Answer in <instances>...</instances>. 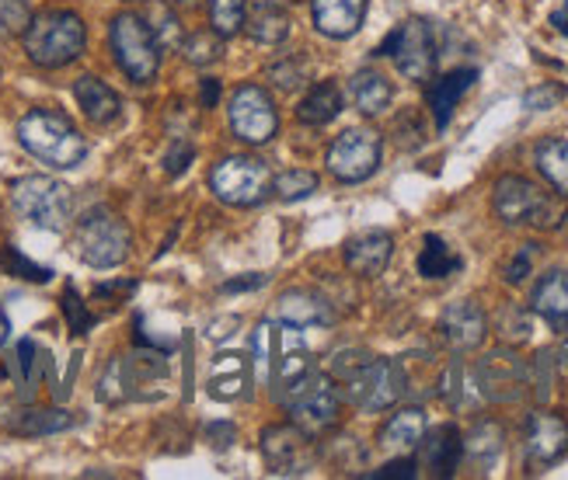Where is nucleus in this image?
<instances>
[{
	"mask_svg": "<svg viewBox=\"0 0 568 480\" xmlns=\"http://www.w3.org/2000/svg\"><path fill=\"white\" fill-rule=\"evenodd\" d=\"M60 303H63V314H67V324H70V331H73V335H88L91 327H94V320H98V317H94V314H91V310L84 307V299L78 296V289H73V286H67V289H63V299H60Z\"/></svg>",
	"mask_w": 568,
	"mask_h": 480,
	"instance_id": "obj_42",
	"label": "nucleus"
},
{
	"mask_svg": "<svg viewBox=\"0 0 568 480\" xmlns=\"http://www.w3.org/2000/svg\"><path fill=\"white\" fill-rule=\"evenodd\" d=\"M73 425V415L70 411H60V408H39V411H18V418H11V432L14 436H57V432H67Z\"/></svg>",
	"mask_w": 568,
	"mask_h": 480,
	"instance_id": "obj_30",
	"label": "nucleus"
},
{
	"mask_svg": "<svg viewBox=\"0 0 568 480\" xmlns=\"http://www.w3.org/2000/svg\"><path fill=\"white\" fill-rule=\"evenodd\" d=\"M227 115H231V130L241 143H268L280 130V115H276V105L273 98H268L265 88L258 84H244L231 94V105H227Z\"/></svg>",
	"mask_w": 568,
	"mask_h": 480,
	"instance_id": "obj_12",
	"label": "nucleus"
},
{
	"mask_svg": "<svg viewBox=\"0 0 568 480\" xmlns=\"http://www.w3.org/2000/svg\"><path fill=\"white\" fill-rule=\"evenodd\" d=\"M273 192L283 202H301V198H307V195L317 192V174L314 171H304V167L283 171L280 178H273Z\"/></svg>",
	"mask_w": 568,
	"mask_h": 480,
	"instance_id": "obj_37",
	"label": "nucleus"
},
{
	"mask_svg": "<svg viewBox=\"0 0 568 480\" xmlns=\"http://www.w3.org/2000/svg\"><path fill=\"white\" fill-rule=\"evenodd\" d=\"M565 359H568V345H565Z\"/></svg>",
	"mask_w": 568,
	"mask_h": 480,
	"instance_id": "obj_55",
	"label": "nucleus"
},
{
	"mask_svg": "<svg viewBox=\"0 0 568 480\" xmlns=\"http://www.w3.org/2000/svg\"><path fill=\"white\" fill-rule=\"evenodd\" d=\"M265 78H268V84H273V88L293 94L296 88H304V81H307V60H280V63L268 67Z\"/></svg>",
	"mask_w": 568,
	"mask_h": 480,
	"instance_id": "obj_40",
	"label": "nucleus"
},
{
	"mask_svg": "<svg viewBox=\"0 0 568 480\" xmlns=\"http://www.w3.org/2000/svg\"><path fill=\"white\" fill-rule=\"evenodd\" d=\"M415 473H418V463L415 460H390L381 470L366 473V480H412Z\"/></svg>",
	"mask_w": 568,
	"mask_h": 480,
	"instance_id": "obj_46",
	"label": "nucleus"
},
{
	"mask_svg": "<svg viewBox=\"0 0 568 480\" xmlns=\"http://www.w3.org/2000/svg\"><path fill=\"white\" fill-rule=\"evenodd\" d=\"M18 143L36 161L57 171H70L88 157V140L81 136L78 125L49 109H36L18 122Z\"/></svg>",
	"mask_w": 568,
	"mask_h": 480,
	"instance_id": "obj_1",
	"label": "nucleus"
},
{
	"mask_svg": "<svg viewBox=\"0 0 568 480\" xmlns=\"http://www.w3.org/2000/svg\"><path fill=\"white\" fill-rule=\"evenodd\" d=\"M381 157H384V140L377 130H345L332 146H328V171L332 178H338L342 185H356V182H366L374 178L377 167H381Z\"/></svg>",
	"mask_w": 568,
	"mask_h": 480,
	"instance_id": "obj_10",
	"label": "nucleus"
},
{
	"mask_svg": "<svg viewBox=\"0 0 568 480\" xmlns=\"http://www.w3.org/2000/svg\"><path fill=\"white\" fill-rule=\"evenodd\" d=\"M503 452V428L496 421H481L475 425V432L464 439V457H471L475 463L488 467L496 463Z\"/></svg>",
	"mask_w": 568,
	"mask_h": 480,
	"instance_id": "obj_32",
	"label": "nucleus"
},
{
	"mask_svg": "<svg viewBox=\"0 0 568 480\" xmlns=\"http://www.w3.org/2000/svg\"><path fill=\"white\" fill-rule=\"evenodd\" d=\"M439 335L447 338L454 351H475L488 335V317L475 299H457L443 310Z\"/></svg>",
	"mask_w": 568,
	"mask_h": 480,
	"instance_id": "obj_14",
	"label": "nucleus"
},
{
	"mask_svg": "<svg viewBox=\"0 0 568 480\" xmlns=\"http://www.w3.org/2000/svg\"><path fill=\"white\" fill-rule=\"evenodd\" d=\"M32 21L29 0H0V35H24Z\"/></svg>",
	"mask_w": 568,
	"mask_h": 480,
	"instance_id": "obj_41",
	"label": "nucleus"
},
{
	"mask_svg": "<svg viewBox=\"0 0 568 480\" xmlns=\"http://www.w3.org/2000/svg\"><path fill=\"white\" fill-rule=\"evenodd\" d=\"M195 157V150L185 143V140H175L171 143V150H168V157H164V164H168V174H182L185 167H189V161Z\"/></svg>",
	"mask_w": 568,
	"mask_h": 480,
	"instance_id": "obj_47",
	"label": "nucleus"
},
{
	"mask_svg": "<svg viewBox=\"0 0 568 480\" xmlns=\"http://www.w3.org/2000/svg\"><path fill=\"white\" fill-rule=\"evenodd\" d=\"M210 446H216V449H227L231 442H234V425H224V421H216V425H210Z\"/></svg>",
	"mask_w": 568,
	"mask_h": 480,
	"instance_id": "obj_49",
	"label": "nucleus"
},
{
	"mask_svg": "<svg viewBox=\"0 0 568 480\" xmlns=\"http://www.w3.org/2000/svg\"><path fill=\"white\" fill-rule=\"evenodd\" d=\"M283 327L280 324H273V320H262L258 324V331L252 335V356H255V362H258V376L262 380H268V372L276 369V362L283 359L280 356V341H283Z\"/></svg>",
	"mask_w": 568,
	"mask_h": 480,
	"instance_id": "obj_33",
	"label": "nucleus"
},
{
	"mask_svg": "<svg viewBox=\"0 0 568 480\" xmlns=\"http://www.w3.org/2000/svg\"><path fill=\"white\" fill-rule=\"evenodd\" d=\"M258 4H276L280 8V4H286V0H258Z\"/></svg>",
	"mask_w": 568,
	"mask_h": 480,
	"instance_id": "obj_53",
	"label": "nucleus"
},
{
	"mask_svg": "<svg viewBox=\"0 0 568 480\" xmlns=\"http://www.w3.org/2000/svg\"><path fill=\"white\" fill-rule=\"evenodd\" d=\"M73 98H78V105L81 112L94 122V125H109L119 119L122 112V98L105 84V81H98V78H81L78 84H73Z\"/></svg>",
	"mask_w": 568,
	"mask_h": 480,
	"instance_id": "obj_23",
	"label": "nucleus"
},
{
	"mask_svg": "<svg viewBox=\"0 0 568 480\" xmlns=\"http://www.w3.org/2000/svg\"><path fill=\"white\" fill-rule=\"evenodd\" d=\"M402 394H405V369L390 359L369 356L356 372L345 376V397L353 400V408L366 415L387 411L390 404H398Z\"/></svg>",
	"mask_w": 568,
	"mask_h": 480,
	"instance_id": "obj_8",
	"label": "nucleus"
},
{
	"mask_svg": "<svg viewBox=\"0 0 568 480\" xmlns=\"http://www.w3.org/2000/svg\"><path fill=\"white\" fill-rule=\"evenodd\" d=\"M151 32L161 49H182V42H185L182 21L168 4H151Z\"/></svg>",
	"mask_w": 568,
	"mask_h": 480,
	"instance_id": "obj_36",
	"label": "nucleus"
},
{
	"mask_svg": "<svg viewBox=\"0 0 568 480\" xmlns=\"http://www.w3.org/2000/svg\"><path fill=\"white\" fill-rule=\"evenodd\" d=\"M534 161H537V171L548 178V185L568 198V140H561V136L540 140L534 150Z\"/></svg>",
	"mask_w": 568,
	"mask_h": 480,
	"instance_id": "obj_29",
	"label": "nucleus"
},
{
	"mask_svg": "<svg viewBox=\"0 0 568 480\" xmlns=\"http://www.w3.org/2000/svg\"><path fill=\"white\" fill-rule=\"evenodd\" d=\"M265 283H268V275L252 272L248 279H231V283H224V293H248V289H262Z\"/></svg>",
	"mask_w": 568,
	"mask_h": 480,
	"instance_id": "obj_48",
	"label": "nucleus"
},
{
	"mask_svg": "<svg viewBox=\"0 0 568 480\" xmlns=\"http://www.w3.org/2000/svg\"><path fill=\"white\" fill-rule=\"evenodd\" d=\"M475 384L488 400H520L530 387V366L509 348H496L475 369Z\"/></svg>",
	"mask_w": 568,
	"mask_h": 480,
	"instance_id": "obj_13",
	"label": "nucleus"
},
{
	"mask_svg": "<svg viewBox=\"0 0 568 480\" xmlns=\"http://www.w3.org/2000/svg\"><path fill=\"white\" fill-rule=\"evenodd\" d=\"M248 387V356H216L213 369H210V397L216 400H237Z\"/></svg>",
	"mask_w": 568,
	"mask_h": 480,
	"instance_id": "obj_24",
	"label": "nucleus"
},
{
	"mask_svg": "<svg viewBox=\"0 0 568 480\" xmlns=\"http://www.w3.org/2000/svg\"><path fill=\"white\" fill-rule=\"evenodd\" d=\"M73 247H78V255H81L84 265L115 268V265H122L130 258L133 234L115 213L94 210L78 223V231H73Z\"/></svg>",
	"mask_w": 568,
	"mask_h": 480,
	"instance_id": "obj_5",
	"label": "nucleus"
},
{
	"mask_svg": "<svg viewBox=\"0 0 568 480\" xmlns=\"http://www.w3.org/2000/svg\"><path fill=\"white\" fill-rule=\"evenodd\" d=\"M262 452L276 473H301L296 467H304L307 436L296 425H273L262 432Z\"/></svg>",
	"mask_w": 568,
	"mask_h": 480,
	"instance_id": "obj_19",
	"label": "nucleus"
},
{
	"mask_svg": "<svg viewBox=\"0 0 568 480\" xmlns=\"http://www.w3.org/2000/svg\"><path fill=\"white\" fill-rule=\"evenodd\" d=\"M179 4H200V0H179Z\"/></svg>",
	"mask_w": 568,
	"mask_h": 480,
	"instance_id": "obj_54",
	"label": "nucleus"
},
{
	"mask_svg": "<svg viewBox=\"0 0 568 480\" xmlns=\"http://www.w3.org/2000/svg\"><path fill=\"white\" fill-rule=\"evenodd\" d=\"M248 35L262 45H280L290 35V18L276 4H262L248 21Z\"/></svg>",
	"mask_w": 568,
	"mask_h": 480,
	"instance_id": "obj_34",
	"label": "nucleus"
},
{
	"mask_svg": "<svg viewBox=\"0 0 568 480\" xmlns=\"http://www.w3.org/2000/svg\"><path fill=\"white\" fill-rule=\"evenodd\" d=\"M11 202L21 219H29L39 231L60 234L73 216V192L45 174H24L11 185Z\"/></svg>",
	"mask_w": 568,
	"mask_h": 480,
	"instance_id": "obj_4",
	"label": "nucleus"
},
{
	"mask_svg": "<svg viewBox=\"0 0 568 480\" xmlns=\"http://www.w3.org/2000/svg\"><path fill=\"white\" fill-rule=\"evenodd\" d=\"M0 268H4L8 275H14V279H24V283H39V286L53 279V268L36 265L32 258H24L14 244H4V251H0Z\"/></svg>",
	"mask_w": 568,
	"mask_h": 480,
	"instance_id": "obj_35",
	"label": "nucleus"
},
{
	"mask_svg": "<svg viewBox=\"0 0 568 480\" xmlns=\"http://www.w3.org/2000/svg\"><path fill=\"white\" fill-rule=\"evenodd\" d=\"M565 452H568V421L551 411L530 415V425H527L530 467H551L565 457Z\"/></svg>",
	"mask_w": 568,
	"mask_h": 480,
	"instance_id": "obj_15",
	"label": "nucleus"
},
{
	"mask_svg": "<svg viewBox=\"0 0 568 480\" xmlns=\"http://www.w3.org/2000/svg\"><path fill=\"white\" fill-rule=\"evenodd\" d=\"M112 53L119 70L136 84H151L161 70V45L151 32V24L136 14H119L112 18Z\"/></svg>",
	"mask_w": 568,
	"mask_h": 480,
	"instance_id": "obj_6",
	"label": "nucleus"
},
{
	"mask_svg": "<svg viewBox=\"0 0 568 480\" xmlns=\"http://www.w3.org/2000/svg\"><path fill=\"white\" fill-rule=\"evenodd\" d=\"M8 331H11V324H8V314H4V310H0V345H4V341H8Z\"/></svg>",
	"mask_w": 568,
	"mask_h": 480,
	"instance_id": "obj_52",
	"label": "nucleus"
},
{
	"mask_svg": "<svg viewBox=\"0 0 568 480\" xmlns=\"http://www.w3.org/2000/svg\"><path fill=\"white\" fill-rule=\"evenodd\" d=\"M530 310L537 317H545L551 331L565 335L568 331V272L551 268L548 275H540V283L534 286Z\"/></svg>",
	"mask_w": 568,
	"mask_h": 480,
	"instance_id": "obj_18",
	"label": "nucleus"
},
{
	"mask_svg": "<svg viewBox=\"0 0 568 480\" xmlns=\"http://www.w3.org/2000/svg\"><path fill=\"white\" fill-rule=\"evenodd\" d=\"M478 81V70L471 67H460V70H450L447 78H439L429 91V112L436 119V130H447V122L457 109V101L475 88Z\"/></svg>",
	"mask_w": 568,
	"mask_h": 480,
	"instance_id": "obj_22",
	"label": "nucleus"
},
{
	"mask_svg": "<svg viewBox=\"0 0 568 480\" xmlns=\"http://www.w3.org/2000/svg\"><path fill=\"white\" fill-rule=\"evenodd\" d=\"M210 188L227 206L248 210L273 192V174L258 157H224L210 171Z\"/></svg>",
	"mask_w": 568,
	"mask_h": 480,
	"instance_id": "obj_7",
	"label": "nucleus"
},
{
	"mask_svg": "<svg viewBox=\"0 0 568 480\" xmlns=\"http://www.w3.org/2000/svg\"><path fill=\"white\" fill-rule=\"evenodd\" d=\"M491 210L509 226L534 223L537 231H558L568 216V202L565 195L540 192L520 174H506V178L496 182V192H491Z\"/></svg>",
	"mask_w": 568,
	"mask_h": 480,
	"instance_id": "obj_2",
	"label": "nucleus"
},
{
	"mask_svg": "<svg viewBox=\"0 0 568 480\" xmlns=\"http://www.w3.org/2000/svg\"><path fill=\"white\" fill-rule=\"evenodd\" d=\"M499 335L506 341H527L530 338V317L524 310H516V307L503 310L499 314Z\"/></svg>",
	"mask_w": 568,
	"mask_h": 480,
	"instance_id": "obj_43",
	"label": "nucleus"
},
{
	"mask_svg": "<svg viewBox=\"0 0 568 480\" xmlns=\"http://www.w3.org/2000/svg\"><path fill=\"white\" fill-rule=\"evenodd\" d=\"M244 0H210V24L220 39L237 35L244 24Z\"/></svg>",
	"mask_w": 568,
	"mask_h": 480,
	"instance_id": "obj_38",
	"label": "nucleus"
},
{
	"mask_svg": "<svg viewBox=\"0 0 568 480\" xmlns=\"http://www.w3.org/2000/svg\"><path fill=\"white\" fill-rule=\"evenodd\" d=\"M220 98V81L216 78H203V109H213Z\"/></svg>",
	"mask_w": 568,
	"mask_h": 480,
	"instance_id": "obj_50",
	"label": "nucleus"
},
{
	"mask_svg": "<svg viewBox=\"0 0 568 480\" xmlns=\"http://www.w3.org/2000/svg\"><path fill=\"white\" fill-rule=\"evenodd\" d=\"M276 317L286 327H296V331H304V327H325V324L335 320L328 299L311 293V289H290V293H283L276 299Z\"/></svg>",
	"mask_w": 568,
	"mask_h": 480,
	"instance_id": "obj_20",
	"label": "nucleus"
},
{
	"mask_svg": "<svg viewBox=\"0 0 568 480\" xmlns=\"http://www.w3.org/2000/svg\"><path fill=\"white\" fill-rule=\"evenodd\" d=\"M349 94H353L356 109L363 115H381L390 105L394 88H390V81L384 78L381 70H359L356 78L349 81Z\"/></svg>",
	"mask_w": 568,
	"mask_h": 480,
	"instance_id": "obj_27",
	"label": "nucleus"
},
{
	"mask_svg": "<svg viewBox=\"0 0 568 480\" xmlns=\"http://www.w3.org/2000/svg\"><path fill=\"white\" fill-rule=\"evenodd\" d=\"M530 268H534V244H524V247L513 255V262L503 268V275H506V283H509V286H520V283H527Z\"/></svg>",
	"mask_w": 568,
	"mask_h": 480,
	"instance_id": "obj_45",
	"label": "nucleus"
},
{
	"mask_svg": "<svg viewBox=\"0 0 568 480\" xmlns=\"http://www.w3.org/2000/svg\"><path fill=\"white\" fill-rule=\"evenodd\" d=\"M314 29L328 39H353L366 18V0H311Z\"/></svg>",
	"mask_w": 568,
	"mask_h": 480,
	"instance_id": "obj_17",
	"label": "nucleus"
},
{
	"mask_svg": "<svg viewBox=\"0 0 568 480\" xmlns=\"http://www.w3.org/2000/svg\"><path fill=\"white\" fill-rule=\"evenodd\" d=\"M140 359L136 356H119V359H112L109 362V369H105V376L98 380V400H105V404H122V400H130L136 390L133 387H140Z\"/></svg>",
	"mask_w": 568,
	"mask_h": 480,
	"instance_id": "obj_25",
	"label": "nucleus"
},
{
	"mask_svg": "<svg viewBox=\"0 0 568 480\" xmlns=\"http://www.w3.org/2000/svg\"><path fill=\"white\" fill-rule=\"evenodd\" d=\"M286 408H290V418L293 425L301 428V432L311 439V436H325L338 425V415H342V400L332 387L328 376L314 372L307 384L296 387L290 397H286Z\"/></svg>",
	"mask_w": 568,
	"mask_h": 480,
	"instance_id": "obj_11",
	"label": "nucleus"
},
{
	"mask_svg": "<svg viewBox=\"0 0 568 480\" xmlns=\"http://www.w3.org/2000/svg\"><path fill=\"white\" fill-rule=\"evenodd\" d=\"M377 57H390L394 67H398L402 78L408 81H429L433 70H436V39L433 29L426 21H402L381 45H377Z\"/></svg>",
	"mask_w": 568,
	"mask_h": 480,
	"instance_id": "obj_9",
	"label": "nucleus"
},
{
	"mask_svg": "<svg viewBox=\"0 0 568 480\" xmlns=\"http://www.w3.org/2000/svg\"><path fill=\"white\" fill-rule=\"evenodd\" d=\"M551 24H555V29H558L561 35H568V0H565V4L551 14Z\"/></svg>",
	"mask_w": 568,
	"mask_h": 480,
	"instance_id": "obj_51",
	"label": "nucleus"
},
{
	"mask_svg": "<svg viewBox=\"0 0 568 480\" xmlns=\"http://www.w3.org/2000/svg\"><path fill=\"white\" fill-rule=\"evenodd\" d=\"M84 21L73 11H42L24 29V53L42 70H60L84 53Z\"/></svg>",
	"mask_w": 568,
	"mask_h": 480,
	"instance_id": "obj_3",
	"label": "nucleus"
},
{
	"mask_svg": "<svg viewBox=\"0 0 568 480\" xmlns=\"http://www.w3.org/2000/svg\"><path fill=\"white\" fill-rule=\"evenodd\" d=\"M338 112H342V91L335 81L314 84L301 98V105H296V119H301L304 125H328Z\"/></svg>",
	"mask_w": 568,
	"mask_h": 480,
	"instance_id": "obj_28",
	"label": "nucleus"
},
{
	"mask_svg": "<svg viewBox=\"0 0 568 480\" xmlns=\"http://www.w3.org/2000/svg\"><path fill=\"white\" fill-rule=\"evenodd\" d=\"M418 449H423V467L433 477H454V470L464 460V436L457 432L454 425H439L429 439L423 436Z\"/></svg>",
	"mask_w": 568,
	"mask_h": 480,
	"instance_id": "obj_21",
	"label": "nucleus"
},
{
	"mask_svg": "<svg viewBox=\"0 0 568 480\" xmlns=\"http://www.w3.org/2000/svg\"><path fill=\"white\" fill-rule=\"evenodd\" d=\"M182 53L192 67H210L220 53H224V42H220V35L210 29V32H195L182 42Z\"/></svg>",
	"mask_w": 568,
	"mask_h": 480,
	"instance_id": "obj_39",
	"label": "nucleus"
},
{
	"mask_svg": "<svg viewBox=\"0 0 568 480\" xmlns=\"http://www.w3.org/2000/svg\"><path fill=\"white\" fill-rule=\"evenodd\" d=\"M390 255H394V237L387 231H363L345 244V265H349L353 275H363V279L381 275L390 265Z\"/></svg>",
	"mask_w": 568,
	"mask_h": 480,
	"instance_id": "obj_16",
	"label": "nucleus"
},
{
	"mask_svg": "<svg viewBox=\"0 0 568 480\" xmlns=\"http://www.w3.org/2000/svg\"><path fill=\"white\" fill-rule=\"evenodd\" d=\"M460 265L464 262L454 255L450 244L443 237L429 234L423 241V251H418V275H423V279H447V275L460 272Z\"/></svg>",
	"mask_w": 568,
	"mask_h": 480,
	"instance_id": "obj_31",
	"label": "nucleus"
},
{
	"mask_svg": "<svg viewBox=\"0 0 568 480\" xmlns=\"http://www.w3.org/2000/svg\"><path fill=\"white\" fill-rule=\"evenodd\" d=\"M568 91L561 88V84H540V88H530L527 94H524V105L530 109V112H548V109H555L558 101L565 98Z\"/></svg>",
	"mask_w": 568,
	"mask_h": 480,
	"instance_id": "obj_44",
	"label": "nucleus"
},
{
	"mask_svg": "<svg viewBox=\"0 0 568 480\" xmlns=\"http://www.w3.org/2000/svg\"><path fill=\"white\" fill-rule=\"evenodd\" d=\"M426 436V411L423 408H405L398 415H390V421L381 428V446L394 449V452H405L415 449Z\"/></svg>",
	"mask_w": 568,
	"mask_h": 480,
	"instance_id": "obj_26",
	"label": "nucleus"
}]
</instances>
